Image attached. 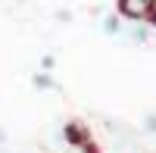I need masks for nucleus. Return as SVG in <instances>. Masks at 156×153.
<instances>
[{
  "instance_id": "7ed1b4c3",
  "label": "nucleus",
  "mask_w": 156,
  "mask_h": 153,
  "mask_svg": "<svg viewBox=\"0 0 156 153\" xmlns=\"http://www.w3.org/2000/svg\"><path fill=\"white\" fill-rule=\"evenodd\" d=\"M31 87L34 91H59V81L53 78V72H34L31 75Z\"/></svg>"
},
{
  "instance_id": "9b49d317",
  "label": "nucleus",
  "mask_w": 156,
  "mask_h": 153,
  "mask_svg": "<svg viewBox=\"0 0 156 153\" xmlns=\"http://www.w3.org/2000/svg\"><path fill=\"white\" fill-rule=\"evenodd\" d=\"M0 144H3V128H0Z\"/></svg>"
},
{
  "instance_id": "1a4fd4ad",
  "label": "nucleus",
  "mask_w": 156,
  "mask_h": 153,
  "mask_svg": "<svg viewBox=\"0 0 156 153\" xmlns=\"http://www.w3.org/2000/svg\"><path fill=\"white\" fill-rule=\"evenodd\" d=\"M81 153H103V150H100V147H97V141H90V144H87V147H84V150H81Z\"/></svg>"
},
{
  "instance_id": "f257e3e1",
  "label": "nucleus",
  "mask_w": 156,
  "mask_h": 153,
  "mask_svg": "<svg viewBox=\"0 0 156 153\" xmlns=\"http://www.w3.org/2000/svg\"><path fill=\"white\" fill-rule=\"evenodd\" d=\"M156 0H115V16L128 19V25H140L150 19Z\"/></svg>"
},
{
  "instance_id": "9d476101",
  "label": "nucleus",
  "mask_w": 156,
  "mask_h": 153,
  "mask_svg": "<svg viewBox=\"0 0 156 153\" xmlns=\"http://www.w3.org/2000/svg\"><path fill=\"white\" fill-rule=\"evenodd\" d=\"M56 19H59V22H69V19H72V12H69V9H59V12H56Z\"/></svg>"
},
{
  "instance_id": "6e6552de",
  "label": "nucleus",
  "mask_w": 156,
  "mask_h": 153,
  "mask_svg": "<svg viewBox=\"0 0 156 153\" xmlns=\"http://www.w3.org/2000/svg\"><path fill=\"white\" fill-rule=\"evenodd\" d=\"M144 25H147V28H153V31H156V6H153V12H150V19H147Z\"/></svg>"
},
{
  "instance_id": "39448f33",
  "label": "nucleus",
  "mask_w": 156,
  "mask_h": 153,
  "mask_svg": "<svg viewBox=\"0 0 156 153\" xmlns=\"http://www.w3.org/2000/svg\"><path fill=\"white\" fill-rule=\"evenodd\" d=\"M125 34L131 37V41H137V44H147V41H150V31H147V25H144V22H140V25H128Z\"/></svg>"
},
{
  "instance_id": "f03ea898",
  "label": "nucleus",
  "mask_w": 156,
  "mask_h": 153,
  "mask_svg": "<svg viewBox=\"0 0 156 153\" xmlns=\"http://www.w3.org/2000/svg\"><path fill=\"white\" fill-rule=\"evenodd\" d=\"M62 137H66V141H69V147H75V150H84L90 141H94V134H90V128H87V125L84 122H66V125H62Z\"/></svg>"
},
{
  "instance_id": "20e7f679",
  "label": "nucleus",
  "mask_w": 156,
  "mask_h": 153,
  "mask_svg": "<svg viewBox=\"0 0 156 153\" xmlns=\"http://www.w3.org/2000/svg\"><path fill=\"white\" fill-rule=\"evenodd\" d=\"M122 31H125V25H122V19L115 16V12H109V16H103V34L115 37V34H122Z\"/></svg>"
},
{
  "instance_id": "0eeeda50",
  "label": "nucleus",
  "mask_w": 156,
  "mask_h": 153,
  "mask_svg": "<svg viewBox=\"0 0 156 153\" xmlns=\"http://www.w3.org/2000/svg\"><path fill=\"white\" fill-rule=\"evenodd\" d=\"M144 128H147L150 134H156V116H147V119H144Z\"/></svg>"
},
{
  "instance_id": "423d86ee",
  "label": "nucleus",
  "mask_w": 156,
  "mask_h": 153,
  "mask_svg": "<svg viewBox=\"0 0 156 153\" xmlns=\"http://www.w3.org/2000/svg\"><path fill=\"white\" fill-rule=\"evenodd\" d=\"M53 66H56V56H53V53H44V56H41V72H50Z\"/></svg>"
}]
</instances>
